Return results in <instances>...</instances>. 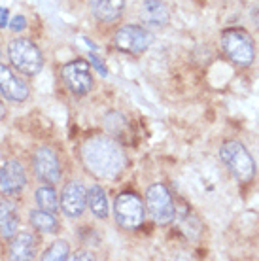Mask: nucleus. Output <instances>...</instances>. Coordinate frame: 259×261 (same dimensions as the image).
Instances as JSON below:
<instances>
[{
	"label": "nucleus",
	"instance_id": "f257e3e1",
	"mask_svg": "<svg viewBox=\"0 0 259 261\" xmlns=\"http://www.w3.org/2000/svg\"><path fill=\"white\" fill-rule=\"evenodd\" d=\"M82 161L93 176L114 180L125 169L127 157L121 146L108 137H93L82 146Z\"/></svg>",
	"mask_w": 259,
	"mask_h": 261
},
{
	"label": "nucleus",
	"instance_id": "f03ea898",
	"mask_svg": "<svg viewBox=\"0 0 259 261\" xmlns=\"http://www.w3.org/2000/svg\"><path fill=\"white\" fill-rule=\"evenodd\" d=\"M221 161L227 165V169L231 170L239 182H250L255 174V163H253L250 151L246 150L244 144L237 142V140H229V142L221 144L220 148Z\"/></svg>",
	"mask_w": 259,
	"mask_h": 261
},
{
	"label": "nucleus",
	"instance_id": "7ed1b4c3",
	"mask_svg": "<svg viewBox=\"0 0 259 261\" xmlns=\"http://www.w3.org/2000/svg\"><path fill=\"white\" fill-rule=\"evenodd\" d=\"M8 55L12 65L19 72L27 74V76H36L40 74L42 66H44V57L38 46L27 38H17L10 42L8 47Z\"/></svg>",
	"mask_w": 259,
	"mask_h": 261
},
{
	"label": "nucleus",
	"instance_id": "20e7f679",
	"mask_svg": "<svg viewBox=\"0 0 259 261\" xmlns=\"http://www.w3.org/2000/svg\"><path fill=\"white\" fill-rule=\"evenodd\" d=\"M221 47L227 57L239 66H250L255 59L252 36L242 29H229L221 34Z\"/></svg>",
	"mask_w": 259,
	"mask_h": 261
},
{
	"label": "nucleus",
	"instance_id": "39448f33",
	"mask_svg": "<svg viewBox=\"0 0 259 261\" xmlns=\"http://www.w3.org/2000/svg\"><path fill=\"white\" fill-rule=\"evenodd\" d=\"M146 206H148L153 222L159 223V225H167V223L174 220V201H172L169 190L163 184H153V186L148 188V191H146Z\"/></svg>",
	"mask_w": 259,
	"mask_h": 261
},
{
	"label": "nucleus",
	"instance_id": "423d86ee",
	"mask_svg": "<svg viewBox=\"0 0 259 261\" xmlns=\"http://www.w3.org/2000/svg\"><path fill=\"white\" fill-rule=\"evenodd\" d=\"M151 34L142 29V27L136 25H125L121 27L119 31L114 36V44H116L117 49H121L125 53H131V55H138V53H144L151 44Z\"/></svg>",
	"mask_w": 259,
	"mask_h": 261
},
{
	"label": "nucleus",
	"instance_id": "0eeeda50",
	"mask_svg": "<svg viewBox=\"0 0 259 261\" xmlns=\"http://www.w3.org/2000/svg\"><path fill=\"white\" fill-rule=\"evenodd\" d=\"M116 220L123 229H136L144 220V204L135 193H121L114 204Z\"/></svg>",
	"mask_w": 259,
	"mask_h": 261
},
{
	"label": "nucleus",
	"instance_id": "6e6552de",
	"mask_svg": "<svg viewBox=\"0 0 259 261\" xmlns=\"http://www.w3.org/2000/svg\"><path fill=\"white\" fill-rule=\"evenodd\" d=\"M63 80L68 85L74 95H85L93 87V76H91V66L87 61L78 59L70 61L63 66Z\"/></svg>",
	"mask_w": 259,
	"mask_h": 261
},
{
	"label": "nucleus",
	"instance_id": "1a4fd4ad",
	"mask_svg": "<svg viewBox=\"0 0 259 261\" xmlns=\"http://www.w3.org/2000/svg\"><path fill=\"white\" fill-rule=\"evenodd\" d=\"M87 206V191L80 182H70L61 193V210L68 218H80Z\"/></svg>",
	"mask_w": 259,
	"mask_h": 261
},
{
	"label": "nucleus",
	"instance_id": "9d476101",
	"mask_svg": "<svg viewBox=\"0 0 259 261\" xmlns=\"http://www.w3.org/2000/svg\"><path fill=\"white\" fill-rule=\"evenodd\" d=\"M34 170L40 180L47 184H57L61 180V167L59 159L49 148H40L34 153Z\"/></svg>",
	"mask_w": 259,
	"mask_h": 261
},
{
	"label": "nucleus",
	"instance_id": "9b49d317",
	"mask_svg": "<svg viewBox=\"0 0 259 261\" xmlns=\"http://www.w3.org/2000/svg\"><path fill=\"white\" fill-rule=\"evenodd\" d=\"M27 184V178H25V170L21 167L19 161H8V163L2 165V169H0V188L4 193L8 195H17L23 191Z\"/></svg>",
	"mask_w": 259,
	"mask_h": 261
},
{
	"label": "nucleus",
	"instance_id": "f8f14e48",
	"mask_svg": "<svg viewBox=\"0 0 259 261\" xmlns=\"http://www.w3.org/2000/svg\"><path fill=\"white\" fill-rule=\"evenodd\" d=\"M0 93L13 102H23L29 98V87L21 78H17L6 65L0 63Z\"/></svg>",
	"mask_w": 259,
	"mask_h": 261
},
{
	"label": "nucleus",
	"instance_id": "ddd939ff",
	"mask_svg": "<svg viewBox=\"0 0 259 261\" xmlns=\"http://www.w3.org/2000/svg\"><path fill=\"white\" fill-rule=\"evenodd\" d=\"M142 19L151 27H163L169 23V8L165 0H144Z\"/></svg>",
	"mask_w": 259,
	"mask_h": 261
},
{
	"label": "nucleus",
	"instance_id": "4468645a",
	"mask_svg": "<svg viewBox=\"0 0 259 261\" xmlns=\"http://www.w3.org/2000/svg\"><path fill=\"white\" fill-rule=\"evenodd\" d=\"M91 8L95 12V17L102 23L116 21L125 8V0H91Z\"/></svg>",
	"mask_w": 259,
	"mask_h": 261
},
{
	"label": "nucleus",
	"instance_id": "2eb2a0df",
	"mask_svg": "<svg viewBox=\"0 0 259 261\" xmlns=\"http://www.w3.org/2000/svg\"><path fill=\"white\" fill-rule=\"evenodd\" d=\"M34 252H36V241L31 233H19L17 237H13L12 244H10V257L12 259H33Z\"/></svg>",
	"mask_w": 259,
	"mask_h": 261
},
{
	"label": "nucleus",
	"instance_id": "dca6fc26",
	"mask_svg": "<svg viewBox=\"0 0 259 261\" xmlns=\"http://www.w3.org/2000/svg\"><path fill=\"white\" fill-rule=\"evenodd\" d=\"M19 225L17 206L12 201H0V235L13 237Z\"/></svg>",
	"mask_w": 259,
	"mask_h": 261
},
{
	"label": "nucleus",
	"instance_id": "f3484780",
	"mask_svg": "<svg viewBox=\"0 0 259 261\" xmlns=\"http://www.w3.org/2000/svg\"><path fill=\"white\" fill-rule=\"evenodd\" d=\"M87 204H89L91 212L97 216L98 220H104L108 218V197L104 193L102 188L98 186H93L89 191H87Z\"/></svg>",
	"mask_w": 259,
	"mask_h": 261
},
{
	"label": "nucleus",
	"instance_id": "a211bd4d",
	"mask_svg": "<svg viewBox=\"0 0 259 261\" xmlns=\"http://www.w3.org/2000/svg\"><path fill=\"white\" fill-rule=\"evenodd\" d=\"M31 223H33L38 231H42V233H55L59 229V223H57V220L53 218L51 212H45V210H42V208L31 212Z\"/></svg>",
	"mask_w": 259,
	"mask_h": 261
},
{
	"label": "nucleus",
	"instance_id": "6ab92c4d",
	"mask_svg": "<svg viewBox=\"0 0 259 261\" xmlns=\"http://www.w3.org/2000/svg\"><path fill=\"white\" fill-rule=\"evenodd\" d=\"M36 202H38V206L45 212H59V199H57V193L53 190L51 186H44V188H40L36 191Z\"/></svg>",
	"mask_w": 259,
	"mask_h": 261
},
{
	"label": "nucleus",
	"instance_id": "aec40b11",
	"mask_svg": "<svg viewBox=\"0 0 259 261\" xmlns=\"http://www.w3.org/2000/svg\"><path fill=\"white\" fill-rule=\"evenodd\" d=\"M68 254H70L68 244L65 241H57L45 250L42 257H44V261H65L68 259Z\"/></svg>",
	"mask_w": 259,
	"mask_h": 261
},
{
	"label": "nucleus",
	"instance_id": "412c9836",
	"mask_svg": "<svg viewBox=\"0 0 259 261\" xmlns=\"http://www.w3.org/2000/svg\"><path fill=\"white\" fill-rule=\"evenodd\" d=\"M8 25H10L13 33H19V31H23L27 27V19L23 15H15V17H12V21H8Z\"/></svg>",
	"mask_w": 259,
	"mask_h": 261
},
{
	"label": "nucleus",
	"instance_id": "4be33fe9",
	"mask_svg": "<svg viewBox=\"0 0 259 261\" xmlns=\"http://www.w3.org/2000/svg\"><path fill=\"white\" fill-rule=\"evenodd\" d=\"M91 65H93L98 72H100V76H108V68H106L102 63H100V59H98L97 55H91Z\"/></svg>",
	"mask_w": 259,
	"mask_h": 261
},
{
	"label": "nucleus",
	"instance_id": "5701e85b",
	"mask_svg": "<svg viewBox=\"0 0 259 261\" xmlns=\"http://www.w3.org/2000/svg\"><path fill=\"white\" fill-rule=\"evenodd\" d=\"M8 17H10V12H8L6 8H0V29H4L8 25Z\"/></svg>",
	"mask_w": 259,
	"mask_h": 261
},
{
	"label": "nucleus",
	"instance_id": "b1692460",
	"mask_svg": "<svg viewBox=\"0 0 259 261\" xmlns=\"http://www.w3.org/2000/svg\"><path fill=\"white\" fill-rule=\"evenodd\" d=\"M74 259H93V254H87V252H80V254L74 255Z\"/></svg>",
	"mask_w": 259,
	"mask_h": 261
},
{
	"label": "nucleus",
	"instance_id": "393cba45",
	"mask_svg": "<svg viewBox=\"0 0 259 261\" xmlns=\"http://www.w3.org/2000/svg\"><path fill=\"white\" fill-rule=\"evenodd\" d=\"M252 19L253 23H255V27L259 29V6L257 8H253V12H252Z\"/></svg>",
	"mask_w": 259,
	"mask_h": 261
},
{
	"label": "nucleus",
	"instance_id": "a878e982",
	"mask_svg": "<svg viewBox=\"0 0 259 261\" xmlns=\"http://www.w3.org/2000/svg\"><path fill=\"white\" fill-rule=\"evenodd\" d=\"M4 118H6V108H4V105L0 102V121H2Z\"/></svg>",
	"mask_w": 259,
	"mask_h": 261
}]
</instances>
